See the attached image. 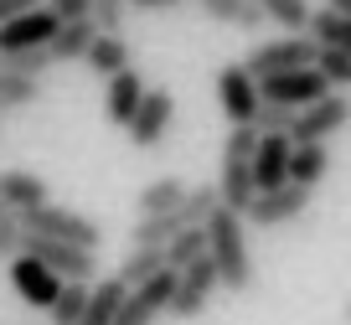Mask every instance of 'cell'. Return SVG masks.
Instances as JSON below:
<instances>
[{
    "label": "cell",
    "mask_w": 351,
    "mask_h": 325,
    "mask_svg": "<svg viewBox=\"0 0 351 325\" xmlns=\"http://www.w3.org/2000/svg\"><path fill=\"white\" fill-rule=\"evenodd\" d=\"M207 238H212V263H217V279L228 294H248L258 269H253V248H248V222L243 212L232 206H217L207 222Z\"/></svg>",
    "instance_id": "1"
},
{
    "label": "cell",
    "mask_w": 351,
    "mask_h": 325,
    "mask_svg": "<svg viewBox=\"0 0 351 325\" xmlns=\"http://www.w3.org/2000/svg\"><path fill=\"white\" fill-rule=\"evenodd\" d=\"M258 140H263L258 124H232L228 140H222L217 191H222V206H232V212H243V206L258 196V181H253V155H258Z\"/></svg>",
    "instance_id": "2"
},
{
    "label": "cell",
    "mask_w": 351,
    "mask_h": 325,
    "mask_svg": "<svg viewBox=\"0 0 351 325\" xmlns=\"http://www.w3.org/2000/svg\"><path fill=\"white\" fill-rule=\"evenodd\" d=\"M320 57V42L310 32H285L279 42H258L243 62H248V73L258 77H279V73H300V67H315Z\"/></svg>",
    "instance_id": "3"
},
{
    "label": "cell",
    "mask_w": 351,
    "mask_h": 325,
    "mask_svg": "<svg viewBox=\"0 0 351 325\" xmlns=\"http://www.w3.org/2000/svg\"><path fill=\"white\" fill-rule=\"evenodd\" d=\"M26 232H42V238H57V243H77V248H104V228L93 217L73 212V206H26L21 212Z\"/></svg>",
    "instance_id": "4"
},
{
    "label": "cell",
    "mask_w": 351,
    "mask_h": 325,
    "mask_svg": "<svg viewBox=\"0 0 351 325\" xmlns=\"http://www.w3.org/2000/svg\"><path fill=\"white\" fill-rule=\"evenodd\" d=\"M32 258H42L47 269H57L67 284H93V274H99V248H77V243H57V238H42V232H26V248Z\"/></svg>",
    "instance_id": "5"
},
{
    "label": "cell",
    "mask_w": 351,
    "mask_h": 325,
    "mask_svg": "<svg viewBox=\"0 0 351 325\" xmlns=\"http://www.w3.org/2000/svg\"><path fill=\"white\" fill-rule=\"evenodd\" d=\"M346 124H351V98L341 93V88H330L320 104L300 108V119H295V130H289V140H295V145H326L330 134H341Z\"/></svg>",
    "instance_id": "6"
},
{
    "label": "cell",
    "mask_w": 351,
    "mask_h": 325,
    "mask_svg": "<svg viewBox=\"0 0 351 325\" xmlns=\"http://www.w3.org/2000/svg\"><path fill=\"white\" fill-rule=\"evenodd\" d=\"M217 104L222 114H228V124H253L263 108V88L258 77L248 73V62H228L217 73Z\"/></svg>",
    "instance_id": "7"
},
{
    "label": "cell",
    "mask_w": 351,
    "mask_h": 325,
    "mask_svg": "<svg viewBox=\"0 0 351 325\" xmlns=\"http://www.w3.org/2000/svg\"><path fill=\"white\" fill-rule=\"evenodd\" d=\"M62 284H67L62 274L47 269V263L32 258V253H16L11 258V289H16V300L32 304V310H52L57 294H62Z\"/></svg>",
    "instance_id": "8"
},
{
    "label": "cell",
    "mask_w": 351,
    "mask_h": 325,
    "mask_svg": "<svg viewBox=\"0 0 351 325\" xmlns=\"http://www.w3.org/2000/svg\"><path fill=\"white\" fill-rule=\"evenodd\" d=\"M181 279H176V300H171V315L176 320H197V315H207V304H212V294L222 289V279H217V263H212V253L207 258H197L191 269H176Z\"/></svg>",
    "instance_id": "9"
},
{
    "label": "cell",
    "mask_w": 351,
    "mask_h": 325,
    "mask_svg": "<svg viewBox=\"0 0 351 325\" xmlns=\"http://www.w3.org/2000/svg\"><path fill=\"white\" fill-rule=\"evenodd\" d=\"M310 206V186H279V191H258L248 206H243V222L248 228H285V222H295L300 212Z\"/></svg>",
    "instance_id": "10"
},
{
    "label": "cell",
    "mask_w": 351,
    "mask_h": 325,
    "mask_svg": "<svg viewBox=\"0 0 351 325\" xmlns=\"http://www.w3.org/2000/svg\"><path fill=\"white\" fill-rule=\"evenodd\" d=\"M176 279H181L176 269H160L150 284L130 289V300H124V310H119V325H155L160 315H171V300H176Z\"/></svg>",
    "instance_id": "11"
},
{
    "label": "cell",
    "mask_w": 351,
    "mask_h": 325,
    "mask_svg": "<svg viewBox=\"0 0 351 325\" xmlns=\"http://www.w3.org/2000/svg\"><path fill=\"white\" fill-rule=\"evenodd\" d=\"M171 119H176L171 88H150V93H145V104H140V114H134V124H130L124 134H130L134 150H155V145L171 134Z\"/></svg>",
    "instance_id": "12"
},
{
    "label": "cell",
    "mask_w": 351,
    "mask_h": 325,
    "mask_svg": "<svg viewBox=\"0 0 351 325\" xmlns=\"http://www.w3.org/2000/svg\"><path fill=\"white\" fill-rule=\"evenodd\" d=\"M263 98L269 104H289V108H310V104H320V98L330 93V83H326V73L320 67H300V73H279V77H263Z\"/></svg>",
    "instance_id": "13"
},
{
    "label": "cell",
    "mask_w": 351,
    "mask_h": 325,
    "mask_svg": "<svg viewBox=\"0 0 351 325\" xmlns=\"http://www.w3.org/2000/svg\"><path fill=\"white\" fill-rule=\"evenodd\" d=\"M57 11L52 5H42V11H26V16H16V21H5L0 26V57L5 52H32V47H52V36H57Z\"/></svg>",
    "instance_id": "14"
},
{
    "label": "cell",
    "mask_w": 351,
    "mask_h": 325,
    "mask_svg": "<svg viewBox=\"0 0 351 325\" xmlns=\"http://www.w3.org/2000/svg\"><path fill=\"white\" fill-rule=\"evenodd\" d=\"M145 77L134 73V67H124L119 77H109L104 83V119L109 124H119V130H130L134 124V114H140V104H145Z\"/></svg>",
    "instance_id": "15"
},
{
    "label": "cell",
    "mask_w": 351,
    "mask_h": 325,
    "mask_svg": "<svg viewBox=\"0 0 351 325\" xmlns=\"http://www.w3.org/2000/svg\"><path fill=\"white\" fill-rule=\"evenodd\" d=\"M289 160H295V140H289V134H263L258 155H253V181H258V191L289 186Z\"/></svg>",
    "instance_id": "16"
},
{
    "label": "cell",
    "mask_w": 351,
    "mask_h": 325,
    "mask_svg": "<svg viewBox=\"0 0 351 325\" xmlns=\"http://www.w3.org/2000/svg\"><path fill=\"white\" fill-rule=\"evenodd\" d=\"M124 300H130V284H124L119 274L99 279V284H93V294H88V315H83V325H119Z\"/></svg>",
    "instance_id": "17"
},
{
    "label": "cell",
    "mask_w": 351,
    "mask_h": 325,
    "mask_svg": "<svg viewBox=\"0 0 351 325\" xmlns=\"http://www.w3.org/2000/svg\"><path fill=\"white\" fill-rule=\"evenodd\" d=\"M93 42H99V21H93V16H83V21H62L57 36H52V57H57V62H83Z\"/></svg>",
    "instance_id": "18"
},
{
    "label": "cell",
    "mask_w": 351,
    "mask_h": 325,
    "mask_svg": "<svg viewBox=\"0 0 351 325\" xmlns=\"http://www.w3.org/2000/svg\"><path fill=\"white\" fill-rule=\"evenodd\" d=\"M0 202L26 212V206H47L52 196H47V181L36 171H0Z\"/></svg>",
    "instance_id": "19"
},
{
    "label": "cell",
    "mask_w": 351,
    "mask_h": 325,
    "mask_svg": "<svg viewBox=\"0 0 351 325\" xmlns=\"http://www.w3.org/2000/svg\"><path fill=\"white\" fill-rule=\"evenodd\" d=\"M88 67L99 77H119L124 67H130V42H124L119 32H99V42L88 47V57H83Z\"/></svg>",
    "instance_id": "20"
},
{
    "label": "cell",
    "mask_w": 351,
    "mask_h": 325,
    "mask_svg": "<svg viewBox=\"0 0 351 325\" xmlns=\"http://www.w3.org/2000/svg\"><path fill=\"white\" fill-rule=\"evenodd\" d=\"M202 16H212L217 26H238V32H258L269 16L253 5V0H197Z\"/></svg>",
    "instance_id": "21"
},
{
    "label": "cell",
    "mask_w": 351,
    "mask_h": 325,
    "mask_svg": "<svg viewBox=\"0 0 351 325\" xmlns=\"http://www.w3.org/2000/svg\"><path fill=\"white\" fill-rule=\"evenodd\" d=\"M186 191H191V186L181 181V176H160V181H150L140 191L134 206H140V217H160V212H176V206L186 202Z\"/></svg>",
    "instance_id": "22"
},
{
    "label": "cell",
    "mask_w": 351,
    "mask_h": 325,
    "mask_svg": "<svg viewBox=\"0 0 351 325\" xmlns=\"http://www.w3.org/2000/svg\"><path fill=\"white\" fill-rule=\"evenodd\" d=\"M330 171V150L326 145H295V160H289V181L295 186H310L315 191Z\"/></svg>",
    "instance_id": "23"
},
{
    "label": "cell",
    "mask_w": 351,
    "mask_h": 325,
    "mask_svg": "<svg viewBox=\"0 0 351 325\" xmlns=\"http://www.w3.org/2000/svg\"><path fill=\"white\" fill-rule=\"evenodd\" d=\"M212 253V238H207V222L202 228H186V232H176L171 243H165V263L171 269H191L197 258H207Z\"/></svg>",
    "instance_id": "24"
},
{
    "label": "cell",
    "mask_w": 351,
    "mask_h": 325,
    "mask_svg": "<svg viewBox=\"0 0 351 325\" xmlns=\"http://www.w3.org/2000/svg\"><path fill=\"white\" fill-rule=\"evenodd\" d=\"M42 98V83L36 77H21V73H5L0 67V114H21Z\"/></svg>",
    "instance_id": "25"
},
{
    "label": "cell",
    "mask_w": 351,
    "mask_h": 325,
    "mask_svg": "<svg viewBox=\"0 0 351 325\" xmlns=\"http://www.w3.org/2000/svg\"><path fill=\"white\" fill-rule=\"evenodd\" d=\"M160 269H171V263H165V248H130V258L119 263V279L130 284V289H140V284H150Z\"/></svg>",
    "instance_id": "26"
},
{
    "label": "cell",
    "mask_w": 351,
    "mask_h": 325,
    "mask_svg": "<svg viewBox=\"0 0 351 325\" xmlns=\"http://www.w3.org/2000/svg\"><path fill=\"white\" fill-rule=\"evenodd\" d=\"M310 36H315L320 47H341V52H351V16L320 5V11L310 16Z\"/></svg>",
    "instance_id": "27"
},
{
    "label": "cell",
    "mask_w": 351,
    "mask_h": 325,
    "mask_svg": "<svg viewBox=\"0 0 351 325\" xmlns=\"http://www.w3.org/2000/svg\"><path fill=\"white\" fill-rule=\"evenodd\" d=\"M269 21H279L285 32H310V16H315V5L310 0H253Z\"/></svg>",
    "instance_id": "28"
},
{
    "label": "cell",
    "mask_w": 351,
    "mask_h": 325,
    "mask_svg": "<svg viewBox=\"0 0 351 325\" xmlns=\"http://www.w3.org/2000/svg\"><path fill=\"white\" fill-rule=\"evenodd\" d=\"M88 294H93V284H62V294H57V304L47 315H52V325H83L88 315Z\"/></svg>",
    "instance_id": "29"
},
{
    "label": "cell",
    "mask_w": 351,
    "mask_h": 325,
    "mask_svg": "<svg viewBox=\"0 0 351 325\" xmlns=\"http://www.w3.org/2000/svg\"><path fill=\"white\" fill-rule=\"evenodd\" d=\"M0 67H5V73H21V77H36V83H42V77L57 67V57H52V47H32V52H5V57H0Z\"/></svg>",
    "instance_id": "30"
},
{
    "label": "cell",
    "mask_w": 351,
    "mask_h": 325,
    "mask_svg": "<svg viewBox=\"0 0 351 325\" xmlns=\"http://www.w3.org/2000/svg\"><path fill=\"white\" fill-rule=\"evenodd\" d=\"M26 248V222L11 202H0V258H16Z\"/></svg>",
    "instance_id": "31"
},
{
    "label": "cell",
    "mask_w": 351,
    "mask_h": 325,
    "mask_svg": "<svg viewBox=\"0 0 351 325\" xmlns=\"http://www.w3.org/2000/svg\"><path fill=\"white\" fill-rule=\"evenodd\" d=\"M315 67L326 73V83H330V88H341V93L351 88V52H341V47H320Z\"/></svg>",
    "instance_id": "32"
},
{
    "label": "cell",
    "mask_w": 351,
    "mask_h": 325,
    "mask_svg": "<svg viewBox=\"0 0 351 325\" xmlns=\"http://www.w3.org/2000/svg\"><path fill=\"white\" fill-rule=\"evenodd\" d=\"M295 119H300V108H289V104H269V98H263V108H258V130L263 134H289L295 130Z\"/></svg>",
    "instance_id": "33"
},
{
    "label": "cell",
    "mask_w": 351,
    "mask_h": 325,
    "mask_svg": "<svg viewBox=\"0 0 351 325\" xmlns=\"http://www.w3.org/2000/svg\"><path fill=\"white\" fill-rule=\"evenodd\" d=\"M124 16H130V0H93V21H99V32H119L124 36Z\"/></svg>",
    "instance_id": "34"
},
{
    "label": "cell",
    "mask_w": 351,
    "mask_h": 325,
    "mask_svg": "<svg viewBox=\"0 0 351 325\" xmlns=\"http://www.w3.org/2000/svg\"><path fill=\"white\" fill-rule=\"evenodd\" d=\"M57 21H83V16H93V0H52Z\"/></svg>",
    "instance_id": "35"
},
{
    "label": "cell",
    "mask_w": 351,
    "mask_h": 325,
    "mask_svg": "<svg viewBox=\"0 0 351 325\" xmlns=\"http://www.w3.org/2000/svg\"><path fill=\"white\" fill-rule=\"evenodd\" d=\"M171 5H181V0H130V11H171Z\"/></svg>",
    "instance_id": "36"
},
{
    "label": "cell",
    "mask_w": 351,
    "mask_h": 325,
    "mask_svg": "<svg viewBox=\"0 0 351 325\" xmlns=\"http://www.w3.org/2000/svg\"><path fill=\"white\" fill-rule=\"evenodd\" d=\"M326 11H341V16H351V0H326Z\"/></svg>",
    "instance_id": "37"
},
{
    "label": "cell",
    "mask_w": 351,
    "mask_h": 325,
    "mask_svg": "<svg viewBox=\"0 0 351 325\" xmlns=\"http://www.w3.org/2000/svg\"><path fill=\"white\" fill-rule=\"evenodd\" d=\"M346 320H351V304H346Z\"/></svg>",
    "instance_id": "38"
}]
</instances>
